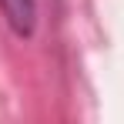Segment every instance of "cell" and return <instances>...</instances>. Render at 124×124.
I'll return each instance as SVG.
<instances>
[{
  "label": "cell",
  "mask_w": 124,
  "mask_h": 124,
  "mask_svg": "<svg viewBox=\"0 0 124 124\" xmlns=\"http://www.w3.org/2000/svg\"><path fill=\"white\" fill-rule=\"evenodd\" d=\"M3 20L17 37H30L37 27V0H0Z\"/></svg>",
  "instance_id": "1"
}]
</instances>
